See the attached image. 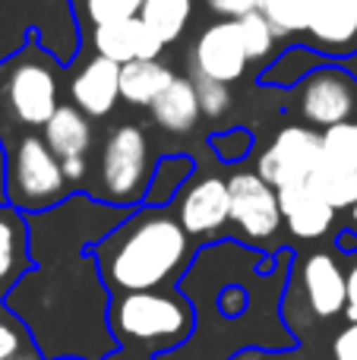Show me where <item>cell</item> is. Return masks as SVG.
<instances>
[{"mask_svg": "<svg viewBox=\"0 0 357 360\" xmlns=\"http://www.w3.org/2000/svg\"><path fill=\"white\" fill-rule=\"evenodd\" d=\"M323 162V133L313 127H285L275 133L257 162V174L272 186H288L310 180L316 165Z\"/></svg>", "mask_w": 357, "mask_h": 360, "instance_id": "9c48e42d", "label": "cell"}, {"mask_svg": "<svg viewBox=\"0 0 357 360\" xmlns=\"http://www.w3.org/2000/svg\"><path fill=\"white\" fill-rule=\"evenodd\" d=\"M348 323H357V262L348 269V307H345Z\"/></svg>", "mask_w": 357, "mask_h": 360, "instance_id": "836d02e7", "label": "cell"}, {"mask_svg": "<svg viewBox=\"0 0 357 360\" xmlns=\"http://www.w3.org/2000/svg\"><path fill=\"white\" fill-rule=\"evenodd\" d=\"M228 193H231V224L238 228L240 240L257 250L272 247L278 228L285 224L275 186L253 171H240L228 177Z\"/></svg>", "mask_w": 357, "mask_h": 360, "instance_id": "ba28073f", "label": "cell"}, {"mask_svg": "<svg viewBox=\"0 0 357 360\" xmlns=\"http://www.w3.org/2000/svg\"><path fill=\"white\" fill-rule=\"evenodd\" d=\"M190 240L193 237L183 231L181 218L171 215L164 205H152L126 215L89 253L98 262L111 294H130L181 281L193 256Z\"/></svg>", "mask_w": 357, "mask_h": 360, "instance_id": "3957f363", "label": "cell"}, {"mask_svg": "<svg viewBox=\"0 0 357 360\" xmlns=\"http://www.w3.org/2000/svg\"><path fill=\"white\" fill-rule=\"evenodd\" d=\"M196 92H200V108H202V117H221V114L231 108V92H228L225 82H215L206 79V76H196Z\"/></svg>", "mask_w": 357, "mask_h": 360, "instance_id": "f1b7e54d", "label": "cell"}, {"mask_svg": "<svg viewBox=\"0 0 357 360\" xmlns=\"http://www.w3.org/2000/svg\"><path fill=\"white\" fill-rule=\"evenodd\" d=\"M304 278V294L307 304L313 310V316L332 319L339 313H345L348 307V272L342 269V262L329 253H310L301 266Z\"/></svg>", "mask_w": 357, "mask_h": 360, "instance_id": "9a60e30c", "label": "cell"}, {"mask_svg": "<svg viewBox=\"0 0 357 360\" xmlns=\"http://www.w3.org/2000/svg\"><path fill=\"white\" fill-rule=\"evenodd\" d=\"M307 35L326 54L351 51L357 44V0H316Z\"/></svg>", "mask_w": 357, "mask_h": 360, "instance_id": "e0dca14e", "label": "cell"}, {"mask_svg": "<svg viewBox=\"0 0 357 360\" xmlns=\"http://www.w3.org/2000/svg\"><path fill=\"white\" fill-rule=\"evenodd\" d=\"M177 218H181L183 231L196 240L215 237L228 221H231V193H228V180L206 174L183 190L177 199Z\"/></svg>", "mask_w": 357, "mask_h": 360, "instance_id": "7c38bea8", "label": "cell"}, {"mask_svg": "<svg viewBox=\"0 0 357 360\" xmlns=\"http://www.w3.org/2000/svg\"><path fill=\"white\" fill-rule=\"evenodd\" d=\"M196 329L193 300L174 288H152L111 297V332L117 345L145 354H168Z\"/></svg>", "mask_w": 357, "mask_h": 360, "instance_id": "277c9868", "label": "cell"}, {"mask_svg": "<svg viewBox=\"0 0 357 360\" xmlns=\"http://www.w3.org/2000/svg\"><path fill=\"white\" fill-rule=\"evenodd\" d=\"M60 108L57 67L35 44L0 63V136L41 130Z\"/></svg>", "mask_w": 357, "mask_h": 360, "instance_id": "5b68a950", "label": "cell"}, {"mask_svg": "<svg viewBox=\"0 0 357 360\" xmlns=\"http://www.w3.org/2000/svg\"><path fill=\"white\" fill-rule=\"evenodd\" d=\"M162 51H164V41L143 22V16L95 25V54L111 57L114 63L152 60Z\"/></svg>", "mask_w": 357, "mask_h": 360, "instance_id": "2e32d148", "label": "cell"}, {"mask_svg": "<svg viewBox=\"0 0 357 360\" xmlns=\"http://www.w3.org/2000/svg\"><path fill=\"white\" fill-rule=\"evenodd\" d=\"M357 105V86L354 79L339 67H316L301 86V108L304 120L313 127H335L351 120Z\"/></svg>", "mask_w": 357, "mask_h": 360, "instance_id": "30bf717a", "label": "cell"}, {"mask_svg": "<svg viewBox=\"0 0 357 360\" xmlns=\"http://www.w3.org/2000/svg\"><path fill=\"white\" fill-rule=\"evenodd\" d=\"M111 288L89 250L48 253L6 291L4 304L25 326L44 360H101L114 354Z\"/></svg>", "mask_w": 357, "mask_h": 360, "instance_id": "6da1fadb", "label": "cell"}, {"mask_svg": "<svg viewBox=\"0 0 357 360\" xmlns=\"http://www.w3.org/2000/svg\"><path fill=\"white\" fill-rule=\"evenodd\" d=\"M143 13V0H86V16L92 25L117 22Z\"/></svg>", "mask_w": 357, "mask_h": 360, "instance_id": "83f0119b", "label": "cell"}, {"mask_svg": "<svg viewBox=\"0 0 357 360\" xmlns=\"http://www.w3.org/2000/svg\"><path fill=\"white\" fill-rule=\"evenodd\" d=\"M152 180L149 139L143 127L120 124L105 139L98 158V177H95V196L117 209H133L145 199Z\"/></svg>", "mask_w": 357, "mask_h": 360, "instance_id": "52a82bcc", "label": "cell"}, {"mask_svg": "<svg viewBox=\"0 0 357 360\" xmlns=\"http://www.w3.org/2000/svg\"><path fill=\"white\" fill-rule=\"evenodd\" d=\"M174 82L171 67H164L158 57L152 60H130L120 63V98L126 105L152 108V101Z\"/></svg>", "mask_w": 357, "mask_h": 360, "instance_id": "44dd1931", "label": "cell"}, {"mask_svg": "<svg viewBox=\"0 0 357 360\" xmlns=\"http://www.w3.org/2000/svg\"><path fill=\"white\" fill-rule=\"evenodd\" d=\"M250 133L247 130H231V133H219L212 139V149L221 162H240V158L250 152Z\"/></svg>", "mask_w": 357, "mask_h": 360, "instance_id": "f546056e", "label": "cell"}, {"mask_svg": "<svg viewBox=\"0 0 357 360\" xmlns=\"http://www.w3.org/2000/svg\"><path fill=\"white\" fill-rule=\"evenodd\" d=\"M193 171V162L187 155H168L158 162V168L152 171V180H149V193H145V202L152 205H168L174 199L177 186L190 177Z\"/></svg>", "mask_w": 357, "mask_h": 360, "instance_id": "d4e9b609", "label": "cell"}, {"mask_svg": "<svg viewBox=\"0 0 357 360\" xmlns=\"http://www.w3.org/2000/svg\"><path fill=\"white\" fill-rule=\"evenodd\" d=\"M152 117H155V124L168 133H177V136H181V133H190L202 117L196 82L183 79V76H174V82L152 101Z\"/></svg>", "mask_w": 357, "mask_h": 360, "instance_id": "ffe728a7", "label": "cell"}, {"mask_svg": "<svg viewBox=\"0 0 357 360\" xmlns=\"http://www.w3.org/2000/svg\"><path fill=\"white\" fill-rule=\"evenodd\" d=\"M323 162L357 171V124L345 120L323 130Z\"/></svg>", "mask_w": 357, "mask_h": 360, "instance_id": "484cf974", "label": "cell"}, {"mask_svg": "<svg viewBox=\"0 0 357 360\" xmlns=\"http://www.w3.org/2000/svg\"><path fill=\"white\" fill-rule=\"evenodd\" d=\"M240 29V38H244V48L250 54V60H266V57L275 51L278 41V32L272 29V22L263 16V13H247V16L234 19Z\"/></svg>", "mask_w": 357, "mask_h": 360, "instance_id": "4316f807", "label": "cell"}, {"mask_svg": "<svg viewBox=\"0 0 357 360\" xmlns=\"http://www.w3.org/2000/svg\"><path fill=\"white\" fill-rule=\"evenodd\" d=\"M63 165V174H67L70 184H82L86 180V171H89V162L86 158H67V162H60Z\"/></svg>", "mask_w": 357, "mask_h": 360, "instance_id": "e575fe53", "label": "cell"}, {"mask_svg": "<svg viewBox=\"0 0 357 360\" xmlns=\"http://www.w3.org/2000/svg\"><path fill=\"white\" fill-rule=\"evenodd\" d=\"M6 202V146L0 136V205Z\"/></svg>", "mask_w": 357, "mask_h": 360, "instance_id": "d590c367", "label": "cell"}, {"mask_svg": "<svg viewBox=\"0 0 357 360\" xmlns=\"http://www.w3.org/2000/svg\"><path fill=\"white\" fill-rule=\"evenodd\" d=\"M32 266H35V259H32L29 215H22V212L4 202L0 205V294L6 297V291Z\"/></svg>", "mask_w": 357, "mask_h": 360, "instance_id": "ac0fdd59", "label": "cell"}, {"mask_svg": "<svg viewBox=\"0 0 357 360\" xmlns=\"http://www.w3.org/2000/svg\"><path fill=\"white\" fill-rule=\"evenodd\" d=\"M313 6L316 0H259V13L272 22L278 38L307 32L310 19H313Z\"/></svg>", "mask_w": 357, "mask_h": 360, "instance_id": "cb8c5ba5", "label": "cell"}, {"mask_svg": "<svg viewBox=\"0 0 357 360\" xmlns=\"http://www.w3.org/2000/svg\"><path fill=\"white\" fill-rule=\"evenodd\" d=\"M22 348H25V335L13 323L0 319V360H13Z\"/></svg>", "mask_w": 357, "mask_h": 360, "instance_id": "1f68e13d", "label": "cell"}, {"mask_svg": "<svg viewBox=\"0 0 357 360\" xmlns=\"http://www.w3.org/2000/svg\"><path fill=\"white\" fill-rule=\"evenodd\" d=\"M44 143L51 146L60 162L67 158H86L89 149H92V117L82 114L76 105H60L54 111V117L41 127Z\"/></svg>", "mask_w": 357, "mask_h": 360, "instance_id": "d6986e66", "label": "cell"}, {"mask_svg": "<svg viewBox=\"0 0 357 360\" xmlns=\"http://www.w3.org/2000/svg\"><path fill=\"white\" fill-rule=\"evenodd\" d=\"M278 205H282L285 228L297 240H320L335 224V209L316 193L310 180L278 186Z\"/></svg>", "mask_w": 357, "mask_h": 360, "instance_id": "5bb4252c", "label": "cell"}, {"mask_svg": "<svg viewBox=\"0 0 357 360\" xmlns=\"http://www.w3.org/2000/svg\"><path fill=\"white\" fill-rule=\"evenodd\" d=\"M310 184L316 186V193H320L335 212L354 209V202H357V171L354 168L320 162L316 171L310 174Z\"/></svg>", "mask_w": 357, "mask_h": 360, "instance_id": "7402d4cb", "label": "cell"}, {"mask_svg": "<svg viewBox=\"0 0 357 360\" xmlns=\"http://www.w3.org/2000/svg\"><path fill=\"white\" fill-rule=\"evenodd\" d=\"M209 10L219 13L221 19H240L247 13H257L259 10V0H206Z\"/></svg>", "mask_w": 357, "mask_h": 360, "instance_id": "4dcf8cb0", "label": "cell"}, {"mask_svg": "<svg viewBox=\"0 0 357 360\" xmlns=\"http://www.w3.org/2000/svg\"><path fill=\"white\" fill-rule=\"evenodd\" d=\"M335 360H357V323H348L335 338Z\"/></svg>", "mask_w": 357, "mask_h": 360, "instance_id": "d6a6232c", "label": "cell"}, {"mask_svg": "<svg viewBox=\"0 0 357 360\" xmlns=\"http://www.w3.org/2000/svg\"><path fill=\"white\" fill-rule=\"evenodd\" d=\"M351 215H354V221H357V202H354V209H351Z\"/></svg>", "mask_w": 357, "mask_h": 360, "instance_id": "74e56055", "label": "cell"}, {"mask_svg": "<svg viewBox=\"0 0 357 360\" xmlns=\"http://www.w3.org/2000/svg\"><path fill=\"white\" fill-rule=\"evenodd\" d=\"M6 205L22 215L41 212L70 199V180L63 174L60 158L51 152L44 136L35 130L6 136Z\"/></svg>", "mask_w": 357, "mask_h": 360, "instance_id": "8992f818", "label": "cell"}, {"mask_svg": "<svg viewBox=\"0 0 357 360\" xmlns=\"http://www.w3.org/2000/svg\"><path fill=\"white\" fill-rule=\"evenodd\" d=\"M339 243H342L345 250H351V247L357 250V231H342V240H339Z\"/></svg>", "mask_w": 357, "mask_h": 360, "instance_id": "8d00e7d4", "label": "cell"}, {"mask_svg": "<svg viewBox=\"0 0 357 360\" xmlns=\"http://www.w3.org/2000/svg\"><path fill=\"white\" fill-rule=\"evenodd\" d=\"M70 98L89 117H108L120 101V63L95 54L70 79Z\"/></svg>", "mask_w": 357, "mask_h": 360, "instance_id": "4fadbf2b", "label": "cell"}, {"mask_svg": "<svg viewBox=\"0 0 357 360\" xmlns=\"http://www.w3.org/2000/svg\"><path fill=\"white\" fill-rule=\"evenodd\" d=\"M247 63H250V54L234 19L212 22L193 44V73L206 79L231 86L247 73Z\"/></svg>", "mask_w": 357, "mask_h": 360, "instance_id": "8fae6325", "label": "cell"}, {"mask_svg": "<svg viewBox=\"0 0 357 360\" xmlns=\"http://www.w3.org/2000/svg\"><path fill=\"white\" fill-rule=\"evenodd\" d=\"M259 253H250L240 243H212L200 250L183 275V288L190 300L206 297L215 304V316H200L190 338H206L202 351L193 357H168L158 360H225L238 348L259 345V348H278L263 329L247 326V316L257 313L253 307L272 304L282 297V272L263 278L257 269Z\"/></svg>", "mask_w": 357, "mask_h": 360, "instance_id": "7a4b0ae2", "label": "cell"}, {"mask_svg": "<svg viewBox=\"0 0 357 360\" xmlns=\"http://www.w3.org/2000/svg\"><path fill=\"white\" fill-rule=\"evenodd\" d=\"M190 13H193V0H143L139 16L164 44H171L183 35Z\"/></svg>", "mask_w": 357, "mask_h": 360, "instance_id": "603a6c76", "label": "cell"}]
</instances>
